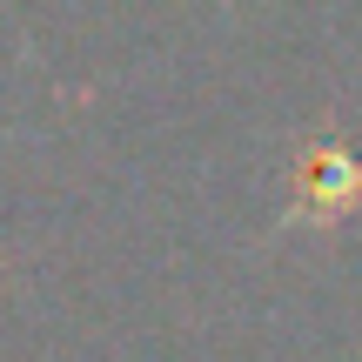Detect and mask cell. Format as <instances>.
I'll return each instance as SVG.
<instances>
[{"instance_id": "1", "label": "cell", "mask_w": 362, "mask_h": 362, "mask_svg": "<svg viewBox=\"0 0 362 362\" xmlns=\"http://www.w3.org/2000/svg\"><path fill=\"white\" fill-rule=\"evenodd\" d=\"M362 208V155L349 148V134L336 128V121H322V128L296 134V148H288V168H282V215H275V228H342Z\"/></svg>"}]
</instances>
